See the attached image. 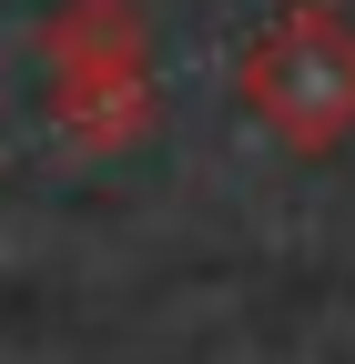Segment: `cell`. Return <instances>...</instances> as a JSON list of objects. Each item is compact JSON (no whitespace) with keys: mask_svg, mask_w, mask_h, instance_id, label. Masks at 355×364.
Masks as SVG:
<instances>
[{"mask_svg":"<svg viewBox=\"0 0 355 364\" xmlns=\"http://www.w3.org/2000/svg\"><path fill=\"white\" fill-rule=\"evenodd\" d=\"M244 102L254 122L294 152H325L355 122V21L345 11H294L244 51Z\"/></svg>","mask_w":355,"mask_h":364,"instance_id":"6da1fadb","label":"cell"},{"mask_svg":"<svg viewBox=\"0 0 355 364\" xmlns=\"http://www.w3.org/2000/svg\"><path fill=\"white\" fill-rule=\"evenodd\" d=\"M51 71H92V61H143V11L132 0H71V11L41 31Z\"/></svg>","mask_w":355,"mask_h":364,"instance_id":"7a4b0ae2","label":"cell"}]
</instances>
